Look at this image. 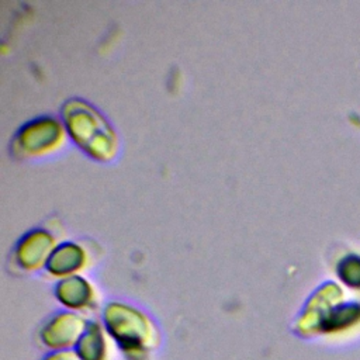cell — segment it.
Listing matches in <instances>:
<instances>
[{
    "instance_id": "3",
    "label": "cell",
    "mask_w": 360,
    "mask_h": 360,
    "mask_svg": "<svg viewBox=\"0 0 360 360\" xmlns=\"http://www.w3.org/2000/svg\"><path fill=\"white\" fill-rule=\"evenodd\" d=\"M55 248L53 235L45 229L38 228L24 235V238L20 240L15 249L17 260L24 267H38L49 260Z\"/></svg>"
},
{
    "instance_id": "4",
    "label": "cell",
    "mask_w": 360,
    "mask_h": 360,
    "mask_svg": "<svg viewBox=\"0 0 360 360\" xmlns=\"http://www.w3.org/2000/svg\"><path fill=\"white\" fill-rule=\"evenodd\" d=\"M86 250L80 245L66 242L55 248L48 260V269L55 274L72 273L80 269L86 263Z\"/></svg>"
},
{
    "instance_id": "5",
    "label": "cell",
    "mask_w": 360,
    "mask_h": 360,
    "mask_svg": "<svg viewBox=\"0 0 360 360\" xmlns=\"http://www.w3.org/2000/svg\"><path fill=\"white\" fill-rule=\"evenodd\" d=\"M360 316V307L354 304L340 305L335 308L329 315H326L325 321L322 322L323 329H338L345 328L353 323Z\"/></svg>"
},
{
    "instance_id": "2",
    "label": "cell",
    "mask_w": 360,
    "mask_h": 360,
    "mask_svg": "<svg viewBox=\"0 0 360 360\" xmlns=\"http://www.w3.org/2000/svg\"><path fill=\"white\" fill-rule=\"evenodd\" d=\"M65 125L53 117L35 118L20 128L15 134L11 150L21 159L44 158L58 152L66 142Z\"/></svg>"
},
{
    "instance_id": "1",
    "label": "cell",
    "mask_w": 360,
    "mask_h": 360,
    "mask_svg": "<svg viewBox=\"0 0 360 360\" xmlns=\"http://www.w3.org/2000/svg\"><path fill=\"white\" fill-rule=\"evenodd\" d=\"M62 117L68 135L91 159L110 162L117 156V134L94 107L83 100H70L65 103Z\"/></svg>"
},
{
    "instance_id": "6",
    "label": "cell",
    "mask_w": 360,
    "mask_h": 360,
    "mask_svg": "<svg viewBox=\"0 0 360 360\" xmlns=\"http://www.w3.org/2000/svg\"><path fill=\"white\" fill-rule=\"evenodd\" d=\"M338 271L340 278L346 284L352 287H360V257L357 256L345 257L339 263Z\"/></svg>"
}]
</instances>
